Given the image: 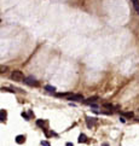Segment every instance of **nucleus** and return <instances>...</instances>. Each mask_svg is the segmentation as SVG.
Masks as SVG:
<instances>
[{
    "mask_svg": "<svg viewBox=\"0 0 139 146\" xmlns=\"http://www.w3.org/2000/svg\"><path fill=\"white\" fill-rule=\"evenodd\" d=\"M122 115L126 116V117H129V118H131V117H133V114H132V112H124Z\"/></svg>",
    "mask_w": 139,
    "mask_h": 146,
    "instance_id": "14",
    "label": "nucleus"
},
{
    "mask_svg": "<svg viewBox=\"0 0 139 146\" xmlns=\"http://www.w3.org/2000/svg\"><path fill=\"white\" fill-rule=\"evenodd\" d=\"M24 74L22 73L21 70H14L12 73H11V79L16 81V82H23L24 81Z\"/></svg>",
    "mask_w": 139,
    "mask_h": 146,
    "instance_id": "1",
    "label": "nucleus"
},
{
    "mask_svg": "<svg viewBox=\"0 0 139 146\" xmlns=\"http://www.w3.org/2000/svg\"><path fill=\"white\" fill-rule=\"evenodd\" d=\"M45 89H46L47 92H50V93H55V92H56V87H53V86H50V85L45 86Z\"/></svg>",
    "mask_w": 139,
    "mask_h": 146,
    "instance_id": "10",
    "label": "nucleus"
},
{
    "mask_svg": "<svg viewBox=\"0 0 139 146\" xmlns=\"http://www.w3.org/2000/svg\"><path fill=\"white\" fill-rule=\"evenodd\" d=\"M24 83H27L28 86H31V87H39L40 83L39 81H36V79H34L33 76H29V77H24Z\"/></svg>",
    "mask_w": 139,
    "mask_h": 146,
    "instance_id": "2",
    "label": "nucleus"
},
{
    "mask_svg": "<svg viewBox=\"0 0 139 146\" xmlns=\"http://www.w3.org/2000/svg\"><path fill=\"white\" fill-rule=\"evenodd\" d=\"M26 141V136L24 135H17L16 136V143L17 144H23Z\"/></svg>",
    "mask_w": 139,
    "mask_h": 146,
    "instance_id": "7",
    "label": "nucleus"
},
{
    "mask_svg": "<svg viewBox=\"0 0 139 146\" xmlns=\"http://www.w3.org/2000/svg\"><path fill=\"white\" fill-rule=\"evenodd\" d=\"M36 124H38L39 127H44V121H41V119H38V121H36Z\"/></svg>",
    "mask_w": 139,
    "mask_h": 146,
    "instance_id": "15",
    "label": "nucleus"
},
{
    "mask_svg": "<svg viewBox=\"0 0 139 146\" xmlns=\"http://www.w3.org/2000/svg\"><path fill=\"white\" fill-rule=\"evenodd\" d=\"M7 118V111L6 110H0V121L4 122Z\"/></svg>",
    "mask_w": 139,
    "mask_h": 146,
    "instance_id": "6",
    "label": "nucleus"
},
{
    "mask_svg": "<svg viewBox=\"0 0 139 146\" xmlns=\"http://www.w3.org/2000/svg\"><path fill=\"white\" fill-rule=\"evenodd\" d=\"M132 2H133L134 10L137 11V13H139V0H132Z\"/></svg>",
    "mask_w": 139,
    "mask_h": 146,
    "instance_id": "8",
    "label": "nucleus"
},
{
    "mask_svg": "<svg viewBox=\"0 0 139 146\" xmlns=\"http://www.w3.org/2000/svg\"><path fill=\"white\" fill-rule=\"evenodd\" d=\"M22 116L24 117V118H27V119H29V117H28L27 114H24V112H22Z\"/></svg>",
    "mask_w": 139,
    "mask_h": 146,
    "instance_id": "18",
    "label": "nucleus"
},
{
    "mask_svg": "<svg viewBox=\"0 0 139 146\" xmlns=\"http://www.w3.org/2000/svg\"><path fill=\"white\" fill-rule=\"evenodd\" d=\"M67 100H71V102H81V100H83V95L82 94H74V93H71L69 97H68Z\"/></svg>",
    "mask_w": 139,
    "mask_h": 146,
    "instance_id": "3",
    "label": "nucleus"
},
{
    "mask_svg": "<svg viewBox=\"0 0 139 146\" xmlns=\"http://www.w3.org/2000/svg\"><path fill=\"white\" fill-rule=\"evenodd\" d=\"M6 70H9V68L7 66H0V74H4V73H6Z\"/></svg>",
    "mask_w": 139,
    "mask_h": 146,
    "instance_id": "13",
    "label": "nucleus"
},
{
    "mask_svg": "<svg viewBox=\"0 0 139 146\" xmlns=\"http://www.w3.org/2000/svg\"><path fill=\"white\" fill-rule=\"evenodd\" d=\"M99 99L97 95H94V97H90V98H87V99H85V100H82L85 104H93V103H96Z\"/></svg>",
    "mask_w": 139,
    "mask_h": 146,
    "instance_id": "4",
    "label": "nucleus"
},
{
    "mask_svg": "<svg viewBox=\"0 0 139 146\" xmlns=\"http://www.w3.org/2000/svg\"><path fill=\"white\" fill-rule=\"evenodd\" d=\"M103 106H104V107H108V109H114V105H111V104H108V103H107V104H104Z\"/></svg>",
    "mask_w": 139,
    "mask_h": 146,
    "instance_id": "16",
    "label": "nucleus"
},
{
    "mask_svg": "<svg viewBox=\"0 0 139 146\" xmlns=\"http://www.w3.org/2000/svg\"><path fill=\"white\" fill-rule=\"evenodd\" d=\"M0 91H2V92H10V93H15L14 89H11V88H7V87H2Z\"/></svg>",
    "mask_w": 139,
    "mask_h": 146,
    "instance_id": "12",
    "label": "nucleus"
},
{
    "mask_svg": "<svg viewBox=\"0 0 139 146\" xmlns=\"http://www.w3.org/2000/svg\"><path fill=\"white\" fill-rule=\"evenodd\" d=\"M86 122H87V127H88V128H92V127L94 126V123H96V118H93V117H87V118H86Z\"/></svg>",
    "mask_w": 139,
    "mask_h": 146,
    "instance_id": "5",
    "label": "nucleus"
},
{
    "mask_svg": "<svg viewBox=\"0 0 139 146\" xmlns=\"http://www.w3.org/2000/svg\"><path fill=\"white\" fill-rule=\"evenodd\" d=\"M86 141H87V136L85 134H80L79 135V143L81 144V143H86Z\"/></svg>",
    "mask_w": 139,
    "mask_h": 146,
    "instance_id": "9",
    "label": "nucleus"
},
{
    "mask_svg": "<svg viewBox=\"0 0 139 146\" xmlns=\"http://www.w3.org/2000/svg\"><path fill=\"white\" fill-rule=\"evenodd\" d=\"M40 144H41V145H46V146L50 145V143H48V141H45V140H44V141H41Z\"/></svg>",
    "mask_w": 139,
    "mask_h": 146,
    "instance_id": "17",
    "label": "nucleus"
},
{
    "mask_svg": "<svg viewBox=\"0 0 139 146\" xmlns=\"http://www.w3.org/2000/svg\"><path fill=\"white\" fill-rule=\"evenodd\" d=\"M71 92H67V93H57V97H69Z\"/></svg>",
    "mask_w": 139,
    "mask_h": 146,
    "instance_id": "11",
    "label": "nucleus"
}]
</instances>
